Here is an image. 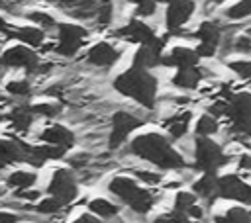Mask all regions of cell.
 I'll return each mask as SVG.
<instances>
[{"instance_id":"6da1fadb","label":"cell","mask_w":251,"mask_h":223,"mask_svg":"<svg viewBox=\"0 0 251 223\" xmlns=\"http://www.w3.org/2000/svg\"><path fill=\"white\" fill-rule=\"evenodd\" d=\"M127 151L131 156H135L143 162H149L159 170H182V168H186L184 155L173 145L169 135H163L157 131H147V133L135 135L129 141Z\"/></svg>"},{"instance_id":"7a4b0ae2","label":"cell","mask_w":251,"mask_h":223,"mask_svg":"<svg viewBox=\"0 0 251 223\" xmlns=\"http://www.w3.org/2000/svg\"><path fill=\"white\" fill-rule=\"evenodd\" d=\"M106 192L120 201L122 205H126L129 209L131 215H147L155 203H157V196L151 188L143 186L141 182H137L131 174H114L108 178L106 182Z\"/></svg>"},{"instance_id":"3957f363","label":"cell","mask_w":251,"mask_h":223,"mask_svg":"<svg viewBox=\"0 0 251 223\" xmlns=\"http://www.w3.org/2000/svg\"><path fill=\"white\" fill-rule=\"evenodd\" d=\"M112 86L120 96L129 98L137 106H141L145 110L155 108L157 94H159V80L151 70L129 67L127 70L120 72L114 78Z\"/></svg>"},{"instance_id":"277c9868","label":"cell","mask_w":251,"mask_h":223,"mask_svg":"<svg viewBox=\"0 0 251 223\" xmlns=\"http://www.w3.org/2000/svg\"><path fill=\"white\" fill-rule=\"evenodd\" d=\"M88 25L67 20V22H59L57 29H55V55L71 59L76 57L80 53V49L86 45L88 37H90Z\"/></svg>"},{"instance_id":"5b68a950","label":"cell","mask_w":251,"mask_h":223,"mask_svg":"<svg viewBox=\"0 0 251 223\" xmlns=\"http://www.w3.org/2000/svg\"><path fill=\"white\" fill-rule=\"evenodd\" d=\"M145 125V119L131 110H114L110 113V125H108V151H118L126 145L127 137Z\"/></svg>"},{"instance_id":"8992f818","label":"cell","mask_w":251,"mask_h":223,"mask_svg":"<svg viewBox=\"0 0 251 223\" xmlns=\"http://www.w3.org/2000/svg\"><path fill=\"white\" fill-rule=\"evenodd\" d=\"M78 176L73 168L69 166H57L51 170L49 180L45 184V192L57 200H61L65 205H71L78 198Z\"/></svg>"},{"instance_id":"52a82bcc","label":"cell","mask_w":251,"mask_h":223,"mask_svg":"<svg viewBox=\"0 0 251 223\" xmlns=\"http://www.w3.org/2000/svg\"><path fill=\"white\" fill-rule=\"evenodd\" d=\"M194 168L198 172H216L227 164L229 156L224 153V149L210 137H196L194 139Z\"/></svg>"},{"instance_id":"ba28073f","label":"cell","mask_w":251,"mask_h":223,"mask_svg":"<svg viewBox=\"0 0 251 223\" xmlns=\"http://www.w3.org/2000/svg\"><path fill=\"white\" fill-rule=\"evenodd\" d=\"M41 63L39 51L24 45V43H10L0 53V65L6 70H24L27 76L35 70V67Z\"/></svg>"},{"instance_id":"9c48e42d","label":"cell","mask_w":251,"mask_h":223,"mask_svg":"<svg viewBox=\"0 0 251 223\" xmlns=\"http://www.w3.org/2000/svg\"><path fill=\"white\" fill-rule=\"evenodd\" d=\"M124 49L112 41H96L84 51V65L94 70H110L122 59Z\"/></svg>"},{"instance_id":"30bf717a","label":"cell","mask_w":251,"mask_h":223,"mask_svg":"<svg viewBox=\"0 0 251 223\" xmlns=\"http://www.w3.org/2000/svg\"><path fill=\"white\" fill-rule=\"evenodd\" d=\"M226 115L231 121V129L241 135H251V92H237L227 98Z\"/></svg>"},{"instance_id":"8fae6325","label":"cell","mask_w":251,"mask_h":223,"mask_svg":"<svg viewBox=\"0 0 251 223\" xmlns=\"http://www.w3.org/2000/svg\"><path fill=\"white\" fill-rule=\"evenodd\" d=\"M218 198L251 205V184L237 174H222L218 176Z\"/></svg>"},{"instance_id":"7c38bea8","label":"cell","mask_w":251,"mask_h":223,"mask_svg":"<svg viewBox=\"0 0 251 223\" xmlns=\"http://www.w3.org/2000/svg\"><path fill=\"white\" fill-rule=\"evenodd\" d=\"M114 35L129 43H137V45H151L159 37L157 31L145 20H139V18H129L124 25H120L114 31Z\"/></svg>"},{"instance_id":"4fadbf2b","label":"cell","mask_w":251,"mask_h":223,"mask_svg":"<svg viewBox=\"0 0 251 223\" xmlns=\"http://www.w3.org/2000/svg\"><path fill=\"white\" fill-rule=\"evenodd\" d=\"M196 10L194 0H169L165 8V27L169 33H178L182 25H186Z\"/></svg>"},{"instance_id":"5bb4252c","label":"cell","mask_w":251,"mask_h":223,"mask_svg":"<svg viewBox=\"0 0 251 223\" xmlns=\"http://www.w3.org/2000/svg\"><path fill=\"white\" fill-rule=\"evenodd\" d=\"M37 141L39 143L53 145V147H61L65 151L73 149L78 143L75 131L69 125H65V123H49V125L45 123L39 129V133H37Z\"/></svg>"},{"instance_id":"9a60e30c","label":"cell","mask_w":251,"mask_h":223,"mask_svg":"<svg viewBox=\"0 0 251 223\" xmlns=\"http://www.w3.org/2000/svg\"><path fill=\"white\" fill-rule=\"evenodd\" d=\"M29 143L22 139H0V172L12 164L27 162Z\"/></svg>"},{"instance_id":"2e32d148","label":"cell","mask_w":251,"mask_h":223,"mask_svg":"<svg viewBox=\"0 0 251 223\" xmlns=\"http://www.w3.org/2000/svg\"><path fill=\"white\" fill-rule=\"evenodd\" d=\"M47 37H49V33L45 29L33 25V23L16 25V27H12V31L8 35V39H14L18 43H24V45H27V47H31L35 51H39L47 43Z\"/></svg>"},{"instance_id":"e0dca14e","label":"cell","mask_w":251,"mask_h":223,"mask_svg":"<svg viewBox=\"0 0 251 223\" xmlns=\"http://www.w3.org/2000/svg\"><path fill=\"white\" fill-rule=\"evenodd\" d=\"M200 55L196 49L186 45H175L169 53H163L161 65L163 67H175V68H186V67H198Z\"/></svg>"},{"instance_id":"ac0fdd59","label":"cell","mask_w":251,"mask_h":223,"mask_svg":"<svg viewBox=\"0 0 251 223\" xmlns=\"http://www.w3.org/2000/svg\"><path fill=\"white\" fill-rule=\"evenodd\" d=\"M86 209L104 221H114L122 213V203L112 198H106V196H94L88 200Z\"/></svg>"},{"instance_id":"d6986e66","label":"cell","mask_w":251,"mask_h":223,"mask_svg":"<svg viewBox=\"0 0 251 223\" xmlns=\"http://www.w3.org/2000/svg\"><path fill=\"white\" fill-rule=\"evenodd\" d=\"M8 123H10V127L16 131V133H22V135H25L31 127H33V123H35V113L31 112V106L27 104H20V106H14V108H10V112H8Z\"/></svg>"},{"instance_id":"ffe728a7","label":"cell","mask_w":251,"mask_h":223,"mask_svg":"<svg viewBox=\"0 0 251 223\" xmlns=\"http://www.w3.org/2000/svg\"><path fill=\"white\" fill-rule=\"evenodd\" d=\"M39 180L37 170L33 168H12L6 176H4V186H8V190H27L33 188Z\"/></svg>"},{"instance_id":"44dd1931","label":"cell","mask_w":251,"mask_h":223,"mask_svg":"<svg viewBox=\"0 0 251 223\" xmlns=\"http://www.w3.org/2000/svg\"><path fill=\"white\" fill-rule=\"evenodd\" d=\"M190 121H192V112L184 110V112H176L171 117H167L163 127L167 129V135L171 141H180L186 137V133L190 129Z\"/></svg>"},{"instance_id":"7402d4cb","label":"cell","mask_w":251,"mask_h":223,"mask_svg":"<svg viewBox=\"0 0 251 223\" xmlns=\"http://www.w3.org/2000/svg\"><path fill=\"white\" fill-rule=\"evenodd\" d=\"M20 18L22 20H25L27 23H33V25H37V27H41V29H45L47 33H55V29H57V25H59V20L51 14V12H47V10H41V8H29V10H22V14H20Z\"/></svg>"},{"instance_id":"603a6c76","label":"cell","mask_w":251,"mask_h":223,"mask_svg":"<svg viewBox=\"0 0 251 223\" xmlns=\"http://www.w3.org/2000/svg\"><path fill=\"white\" fill-rule=\"evenodd\" d=\"M200 82H202V70L198 67L176 68L175 74L171 76V84L178 90H196Z\"/></svg>"},{"instance_id":"cb8c5ba5","label":"cell","mask_w":251,"mask_h":223,"mask_svg":"<svg viewBox=\"0 0 251 223\" xmlns=\"http://www.w3.org/2000/svg\"><path fill=\"white\" fill-rule=\"evenodd\" d=\"M192 192L202 200L218 198V174L216 172H202L200 178L192 182Z\"/></svg>"},{"instance_id":"d4e9b609","label":"cell","mask_w":251,"mask_h":223,"mask_svg":"<svg viewBox=\"0 0 251 223\" xmlns=\"http://www.w3.org/2000/svg\"><path fill=\"white\" fill-rule=\"evenodd\" d=\"M4 92L10 94L14 100H25L33 94V80L25 74V76H14L10 80L4 82Z\"/></svg>"},{"instance_id":"484cf974","label":"cell","mask_w":251,"mask_h":223,"mask_svg":"<svg viewBox=\"0 0 251 223\" xmlns=\"http://www.w3.org/2000/svg\"><path fill=\"white\" fill-rule=\"evenodd\" d=\"M67 207L69 205H65L61 200H57V198H53V196L47 194L37 203L31 205V211L37 213V215H41V217H55V215H61Z\"/></svg>"},{"instance_id":"4316f807","label":"cell","mask_w":251,"mask_h":223,"mask_svg":"<svg viewBox=\"0 0 251 223\" xmlns=\"http://www.w3.org/2000/svg\"><path fill=\"white\" fill-rule=\"evenodd\" d=\"M194 37L198 39L200 45H208V47L218 49L222 31H220L218 23H214V22H202V23L198 25V29L194 31Z\"/></svg>"},{"instance_id":"83f0119b","label":"cell","mask_w":251,"mask_h":223,"mask_svg":"<svg viewBox=\"0 0 251 223\" xmlns=\"http://www.w3.org/2000/svg\"><path fill=\"white\" fill-rule=\"evenodd\" d=\"M29 106H31V112H33L37 117H45V119H55V117H59V115L65 113L63 104L57 102V100H49V98L37 100V102L29 104Z\"/></svg>"},{"instance_id":"f1b7e54d","label":"cell","mask_w":251,"mask_h":223,"mask_svg":"<svg viewBox=\"0 0 251 223\" xmlns=\"http://www.w3.org/2000/svg\"><path fill=\"white\" fill-rule=\"evenodd\" d=\"M127 174H131L137 182H141L143 186L147 188H153V186H159L163 182V172L161 170H149V168H139V166H131V168H126Z\"/></svg>"},{"instance_id":"f546056e","label":"cell","mask_w":251,"mask_h":223,"mask_svg":"<svg viewBox=\"0 0 251 223\" xmlns=\"http://www.w3.org/2000/svg\"><path fill=\"white\" fill-rule=\"evenodd\" d=\"M220 129V123H218V117L210 115V113H202L196 123H194V133L196 137H212L216 135Z\"/></svg>"},{"instance_id":"4dcf8cb0","label":"cell","mask_w":251,"mask_h":223,"mask_svg":"<svg viewBox=\"0 0 251 223\" xmlns=\"http://www.w3.org/2000/svg\"><path fill=\"white\" fill-rule=\"evenodd\" d=\"M129 4H131L133 18H139V20L153 18L159 8V0H129Z\"/></svg>"},{"instance_id":"1f68e13d","label":"cell","mask_w":251,"mask_h":223,"mask_svg":"<svg viewBox=\"0 0 251 223\" xmlns=\"http://www.w3.org/2000/svg\"><path fill=\"white\" fill-rule=\"evenodd\" d=\"M194 203H198V196L190 190H178L175 194V200H173V209L175 211H180V213H186Z\"/></svg>"},{"instance_id":"d6a6232c","label":"cell","mask_w":251,"mask_h":223,"mask_svg":"<svg viewBox=\"0 0 251 223\" xmlns=\"http://www.w3.org/2000/svg\"><path fill=\"white\" fill-rule=\"evenodd\" d=\"M222 221L224 223H251V211H247L243 205H233L226 209Z\"/></svg>"},{"instance_id":"836d02e7","label":"cell","mask_w":251,"mask_h":223,"mask_svg":"<svg viewBox=\"0 0 251 223\" xmlns=\"http://www.w3.org/2000/svg\"><path fill=\"white\" fill-rule=\"evenodd\" d=\"M227 20H243L247 16H251V0H239L235 4H231L226 10Z\"/></svg>"},{"instance_id":"e575fe53","label":"cell","mask_w":251,"mask_h":223,"mask_svg":"<svg viewBox=\"0 0 251 223\" xmlns=\"http://www.w3.org/2000/svg\"><path fill=\"white\" fill-rule=\"evenodd\" d=\"M149 223H192V219L186 215V213H180V211H169V213H161L157 217H153Z\"/></svg>"},{"instance_id":"d590c367","label":"cell","mask_w":251,"mask_h":223,"mask_svg":"<svg viewBox=\"0 0 251 223\" xmlns=\"http://www.w3.org/2000/svg\"><path fill=\"white\" fill-rule=\"evenodd\" d=\"M14 198L20 200V201H24V203L33 205V203H37L43 198V190H39L35 186L33 188H27V190H18V192H14Z\"/></svg>"},{"instance_id":"8d00e7d4","label":"cell","mask_w":251,"mask_h":223,"mask_svg":"<svg viewBox=\"0 0 251 223\" xmlns=\"http://www.w3.org/2000/svg\"><path fill=\"white\" fill-rule=\"evenodd\" d=\"M229 68H231L237 76L251 80V59H247V61H231V63H229Z\"/></svg>"},{"instance_id":"74e56055","label":"cell","mask_w":251,"mask_h":223,"mask_svg":"<svg viewBox=\"0 0 251 223\" xmlns=\"http://www.w3.org/2000/svg\"><path fill=\"white\" fill-rule=\"evenodd\" d=\"M71 223H127V221H126V219H122V217H118V219H114V221H104V219L96 217L94 213L84 211V213H80L78 217H75Z\"/></svg>"},{"instance_id":"f35d334b","label":"cell","mask_w":251,"mask_h":223,"mask_svg":"<svg viewBox=\"0 0 251 223\" xmlns=\"http://www.w3.org/2000/svg\"><path fill=\"white\" fill-rule=\"evenodd\" d=\"M22 221H24L22 213L6 209V207H0V223H22Z\"/></svg>"},{"instance_id":"ab89813d","label":"cell","mask_w":251,"mask_h":223,"mask_svg":"<svg viewBox=\"0 0 251 223\" xmlns=\"http://www.w3.org/2000/svg\"><path fill=\"white\" fill-rule=\"evenodd\" d=\"M233 49L237 53H249L251 51V35H239L235 41H233Z\"/></svg>"},{"instance_id":"60d3db41","label":"cell","mask_w":251,"mask_h":223,"mask_svg":"<svg viewBox=\"0 0 251 223\" xmlns=\"http://www.w3.org/2000/svg\"><path fill=\"white\" fill-rule=\"evenodd\" d=\"M226 112H227V100H218L208 108V113L214 117H222L226 115Z\"/></svg>"},{"instance_id":"b9f144b4","label":"cell","mask_w":251,"mask_h":223,"mask_svg":"<svg viewBox=\"0 0 251 223\" xmlns=\"http://www.w3.org/2000/svg\"><path fill=\"white\" fill-rule=\"evenodd\" d=\"M12 22H10V18L4 14V12H0V35H4L6 39H8V35H10V31H12Z\"/></svg>"},{"instance_id":"7bdbcfd3","label":"cell","mask_w":251,"mask_h":223,"mask_svg":"<svg viewBox=\"0 0 251 223\" xmlns=\"http://www.w3.org/2000/svg\"><path fill=\"white\" fill-rule=\"evenodd\" d=\"M186 215H188L192 221H202V217H204V207L198 205V203H194V205L186 211Z\"/></svg>"},{"instance_id":"ee69618b","label":"cell","mask_w":251,"mask_h":223,"mask_svg":"<svg viewBox=\"0 0 251 223\" xmlns=\"http://www.w3.org/2000/svg\"><path fill=\"white\" fill-rule=\"evenodd\" d=\"M237 164H239V168H243V170H251V155H247V153L239 155Z\"/></svg>"},{"instance_id":"f6af8a7d","label":"cell","mask_w":251,"mask_h":223,"mask_svg":"<svg viewBox=\"0 0 251 223\" xmlns=\"http://www.w3.org/2000/svg\"><path fill=\"white\" fill-rule=\"evenodd\" d=\"M10 2H14L16 6H25V4H29V2H35V0H10Z\"/></svg>"},{"instance_id":"bcb514c9","label":"cell","mask_w":251,"mask_h":223,"mask_svg":"<svg viewBox=\"0 0 251 223\" xmlns=\"http://www.w3.org/2000/svg\"><path fill=\"white\" fill-rule=\"evenodd\" d=\"M8 112H0V123H8Z\"/></svg>"},{"instance_id":"7dc6e473","label":"cell","mask_w":251,"mask_h":223,"mask_svg":"<svg viewBox=\"0 0 251 223\" xmlns=\"http://www.w3.org/2000/svg\"><path fill=\"white\" fill-rule=\"evenodd\" d=\"M6 194H8V186H0V201L6 198Z\"/></svg>"},{"instance_id":"c3c4849f","label":"cell","mask_w":251,"mask_h":223,"mask_svg":"<svg viewBox=\"0 0 251 223\" xmlns=\"http://www.w3.org/2000/svg\"><path fill=\"white\" fill-rule=\"evenodd\" d=\"M212 4H222V2H226V0H210Z\"/></svg>"},{"instance_id":"681fc988","label":"cell","mask_w":251,"mask_h":223,"mask_svg":"<svg viewBox=\"0 0 251 223\" xmlns=\"http://www.w3.org/2000/svg\"><path fill=\"white\" fill-rule=\"evenodd\" d=\"M167 2H169V0H167Z\"/></svg>"}]
</instances>
